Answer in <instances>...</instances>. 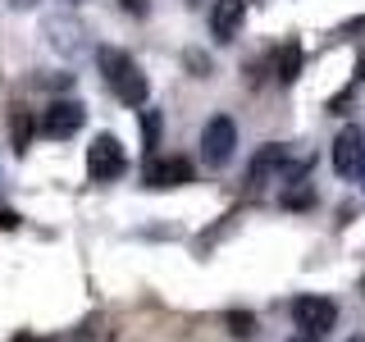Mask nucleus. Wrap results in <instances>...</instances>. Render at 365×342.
<instances>
[{
    "instance_id": "nucleus-6",
    "label": "nucleus",
    "mask_w": 365,
    "mask_h": 342,
    "mask_svg": "<svg viewBox=\"0 0 365 342\" xmlns=\"http://www.w3.org/2000/svg\"><path fill=\"white\" fill-rule=\"evenodd\" d=\"M361 160H365V133L356 128V123H347V128L334 137V174L338 178H356Z\"/></svg>"
},
{
    "instance_id": "nucleus-9",
    "label": "nucleus",
    "mask_w": 365,
    "mask_h": 342,
    "mask_svg": "<svg viewBox=\"0 0 365 342\" xmlns=\"http://www.w3.org/2000/svg\"><path fill=\"white\" fill-rule=\"evenodd\" d=\"M242 19H247V0H215V5H210L215 41H233L237 32H242Z\"/></svg>"
},
{
    "instance_id": "nucleus-16",
    "label": "nucleus",
    "mask_w": 365,
    "mask_h": 342,
    "mask_svg": "<svg viewBox=\"0 0 365 342\" xmlns=\"http://www.w3.org/2000/svg\"><path fill=\"white\" fill-rule=\"evenodd\" d=\"M0 228H19V214L14 210H0Z\"/></svg>"
},
{
    "instance_id": "nucleus-12",
    "label": "nucleus",
    "mask_w": 365,
    "mask_h": 342,
    "mask_svg": "<svg viewBox=\"0 0 365 342\" xmlns=\"http://www.w3.org/2000/svg\"><path fill=\"white\" fill-rule=\"evenodd\" d=\"M142 137H146V151H155V146H160V114L155 110L142 114Z\"/></svg>"
},
{
    "instance_id": "nucleus-8",
    "label": "nucleus",
    "mask_w": 365,
    "mask_h": 342,
    "mask_svg": "<svg viewBox=\"0 0 365 342\" xmlns=\"http://www.w3.org/2000/svg\"><path fill=\"white\" fill-rule=\"evenodd\" d=\"M182 182H192V160H182V155L146 160V187H182Z\"/></svg>"
},
{
    "instance_id": "nucleus-4",
    "label": "nucleus",
    "mask_w": 365,
    "mask_h": 342,
    "mask_svg": "<svg viewBox=\"0 0 365 342\" xmlns=\"http://www.w3.org/2000/svg\"><path fill=\"white\" fill-rule=\"evenodd\" d=\"M292 319H297V328H302L306 338H324L329 328H334V319H338V306L329 301V296L306 292V296L292 301Z\"/></svg>"
},
{
    "instance_id": "nucleus-5",
    "label": "nucleus",
    "mask_w": 365,
    "mask_h": 342,
    "mask_svg": "<svg viewBox=\"0 0 365 342\" xmlns=\"http://www.w3.org/2000/svg\"><path fill=\"white\" fill-rule=\"evenodd\" d=\"M288 174H292V146H283V142L260 146L256 160L247 165V182H251V187H265V182L288 178Z\"/></svg>"
},
{
    "instance_id": "nucleus-19",
    "label": "nucleus",
    "mask_w": 365,
    "mask_h": 342,
    "mask_svg": "<svg viewBox=\"0 0 365 342\" xmlns=\"http://www.w3.org/2000/svg\"><path fill=\"white\" fill-rule=\"evenodd\" d=\"M361 296H365V274H361Z\"/></svg>"
},
{
    "instance_id": "nucleus-21",
    "label": "nucleus",
    "mask_w": 365,
    "mask_h": 342,
    "mask_svg": "<svg viewBox=\"0 0 365 342\" xmlns=\"http://www.w3.org/2000/svg\"><path fill=\"white\" fill-rule=\"evenodd\" d=\"M19 342H32V338H19Z\"/></svg>"
},
{
    "instance_id": "nucleus-18",
    "label": "nucleus",
    "mask_w": 365,
    "mask_h": 342,
    "mask_svg": "<svg viewBox=\"0 0 365 342\" xmlns=\"http://www.w3.org/2000/svg\"><path fill=\"white\" fill-rule=\"evenodd\" d=\"M292 342H315V338H306V333H302V338H292Z\"/></svg>"
},
{
    "instance_id": "nucleus-15",
    "label": "nucleus",
    "mask_w": 365,
    "mask_h": 342,
    "mask_svg": "<svg viewBox=\"0 0 365 342\" xmlns=\"http://www.w3.org/2000/svg\"><path fill=\"white\" fill-rule=\"evenodd\" d=\"M123 9H128V14H146V9H151V0H119Z\"/></svg>"
},
{
    "instance_id": "nucleus-14",
    "label": "nucleus",
    "mask_w": 365,
    "mask_h": 342,
    "mask_svg": "<svg viewBox=\"0 0 365 342\" xmlns=\"http://www.w3.org/2000/svg\"><path fill=\"white\" fill-rule=\"evenodd\" d=\"M187 64H192V68H197V78H205V73H210V60H205V55H197V51H192V55H187Z\"/></svg>"
},
{
    "instance_id": "nucleus-7",
    "label": "nucleus",
    "mask_w": 365,
    "mask_h": 342,
    "mask_svg": "<svg viewBox=\"0 0 365 342\" xmlns=\"http://www.w3.org/2000/svg\"><path fill=\"white\" fill-rule=\"evenodd\" d=\"M87 110L78 105V100H51V105L41 110V133L55 137V142H64V137H73L78 128H83Z\"/></svg>"
},
{
    "instance_id": "nucleus-11",
    "label": "nucleus",
    "mask_w": 365,
    "mask_h": 342,
    "mask_svg": "<svg viewBox=\"0 0 365 342\" xmlns=\"http://www.w3.org/2000/svg\"><path fill=\"white\" fill-rule=\"evenodd\" d=\"M9 133H14V151H28L32 142V119L23 110H14V119H9Z\"/></svg>"
},
{
    "instance_id": "nucleus-3",
    "label": "nucleus",
    "mask_w": 365,
    "mask_h": 342,
    "mask_svg": "<svg viewBox=\"0 0 365 342\" xmlns=\"http://www.w3.org/2000/svg\"><path fill=\"white\" fill-rule=\"evenodd\" d=\"M233 151H237V123L228 119V114H215V119L201 128V160L210 169H220V165L233 160Z\"/></svg>"
},
{
    "instance_id": "nucleus-17",
    "label": "nucleus",
    "mask_w": 365,
    "mask_h": 342,
    "mask_svg": "<svg viewBox=\"0 0 365 342\" xmlns=\"http://www.w3.org/2000/svg\"><path fill=\"white\" fill-rule=\"evenodd\" d=\"M14 5H23V9H28V5H37V0H14Z\"/></svg>"
},
{
    "instance_id": "nucleus-10",
    "label": "nucleus",
    "mask_w": 365,
    "mask_h": 342,
    "mask_svg": "<svg viewBox=\"0 0 365 342\" xmlns=\"http://www.w3.org/2000/svg\"><path fill=\"white\" fill-rule=\"evenodd\" d=\"M297 68H302V51H297V41H288L279 51V83H292Z\"/></svg>"
},
{
    "instance_id": "nucleus-2",
    "label": "nucleus",
    "mask_w": 365,
    "mask_h": 342,
    "mask_svg": "<svg viewBox=\"0 0 365 342\" xmlns=\"http://www.w3.org/2000/svg\"><path fill=\"white\" fill-rule=\"evenodd\" d=\"M123 169H128V155H123L119 137H114V133H96V142L87 146V174H91V182H110V178H119Z\"/></svg>"
},
{
    "instance_id": "nucleus-1",
    "label": "nucleus",
    "mask_w": 365,
    "mask_h": 342,
    "mask_svg": "<svg viewBox=\"0 0 365 342\" xmlns=\"http://www.w3.org/2000/svg\"><path fill=\"white\" fill-rule=\"evenodd\" d=\"M96 64H101V73H106V87L123 100V105H146L151 87H146V73L137 68V60H133L128 51L101 46V51H96Z\"/></svg>"
},
{
    "instance_id": "nucleus-13",
    "label": "nucleus",
    "mask_w": 365,
    "mask_h": 342,
    "mask_svg": "<svg viewBox=\"0 0 365 342\" xmlns=\"http://www.w3.org/2000/svg\"><path fill=\"white\" fill-rule=\"evenodd\" d=\"M251 328H256V319H251L247 311H233V315H228V333H237V338H247V333H251Z\"/></svg>"
},
{
    "instance_id": "nucleus-20",
    "label": "nucleus",
    "mask_w": 365,
    "mask_h": 342,
    "mask_svg": "<svg viewBox=\"0 0 365 342\" xmlns=\"http://www.w3.org/2000/svg\"><path fill=\"white\" fill-rule=\"evenodd\" d=\"M361 174H365V160H361Z\"/></svg>"
}]
</instances>
